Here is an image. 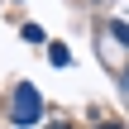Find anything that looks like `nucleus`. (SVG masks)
Returning <instances> with one entry per match:
<instances>
[{
	"instance_id": "nucleus-2",
	"label": "nucleus",
	"mask_w": 129,
	"mask_h": 129,
	"mask_svg": "<svg viewBox=\"0 0 129 129\" xmlns=\"http://www.w3.org/2000/svg\"><path fill=\"white\" fill-rule=\"evenodd\" d=\"M48 62H53V67H67V62H72V53H67L62 43H53V48H48Z\"/></svg>"
},
{
	"instance_id": "nucleus-3",
	"label": "nucleus",
	"mask_w": 129,
	"mask_h": 129,
	"mask_svg": "<svg viewBox=\"0 0 129 129\" xmlns=\"http://www.w3.org/2000/svg\"><path fill=\"white\" fill-rule=\"evenodd\" d=\"M110 34H115V38H120V43L129 48V24H120V19H115V24H110Z\"/></svg>"
},
{
	"instance_id": "nucleus-1",
	"label": "nucleus",
	"mask_w": 129,
	"mask_h": 129,
	"mask_svg": "<svg viewBox=\"0 0 129 129\" xmlns=\"http://www.w3.org/2000/svg\"><path fill=\"white\" fill-rule=\"evenodd\" d=\"M38 115H43V96L29 81H19L14 86V124H38Z\"/></svg>"
}]
</instances>
